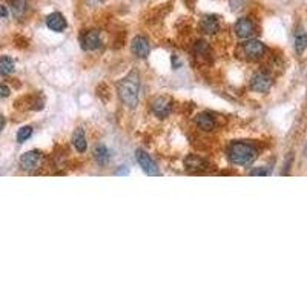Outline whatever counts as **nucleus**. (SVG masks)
Returning <instances> with one entry per match:
<instances>
[{"label":"nucleus","instance_id":"1","mask_svg":"<svg viewBox=\"0 0 307 307\" xmlns=\"http://www.w3.org/2000/svg\"><path fill=\"white\" fill-rule=\"evenodd\" d=\"M117 89H119V95H120L123 103L126 106L134 108L138 103V92H140V77H138V74L134 71L129 75H126L123 80L119 82Z\"/></svg>","mask_w":307,"mask_h":307},{"label":"nucleus","instance_id":"2","mask_svg":"<svg viewBox=\"0 0 307 307\" xmlns=\"http://www.w3.org/2000/svg\"><path fill=\"white\" fill-rule=\"evenodd\" d=\"M257 149H255L252 144L244 143V141H234L229 149H227V157L234 165L238 166H244V165H250L257 159Z\"/></svg>","mask_w":307,"mask_h":307},{"label":"nucleus","instance_id":"3","mask_svg":"<svg viewBox=\"0 0 307 307\" xmlns=\"http://www.w3.org/2000/svg\"><path fill=\"white\" fill-rule=\"evenodd\" d=\"M42 152L40 150H29L26 154H23V156L20 157V168L31 172V171H35L40 163H42Z\"/></svg>","mask_w":307,"mask_h":307},{"label":"nucleus","instance_id":"4","mask_svg":"<svg viewBox=\"0 0 307 307\" xmlns=\"http://www.w3.org/2000/svg\"><path fill=\"white\" fill-rule=\"evenodd\" d=\"M243 53L247 59H253L257 60L260 57L264 56L266 53V46L260 42V40H249L243 45Z\"/></svg>","mask_w":307,"mask_h":307},{"label":"nucleus","instance_id":"5","mask_svg":"<svg viewBox=\"0 0 307 307\" xmlns=\"http://www.w3.org/2000/svg\"><path fill=\"white\" fill-rule=\"evenodd\" d=\"M135 159H137L138 165L141 166V169H143L147 175H160V171H159L156 162H154V160L149 157V154H146L144 150L138 149L137 154H135Z\"/></svg>","mask_w":307,"mask_h":307},{"label":"nucleus","instance_id":"6","mask_svg":"<svg viewBox=\"0 0 307 307\" xmlns=\"http://www.w3.org/2000/svg\"><path fill=\"white\" fill-rule=\"evenodd\" d=\"M152 111L159 119H166L172 111V101L168 97H157L152 101Z\"/></svg>","mask_w":307,"mask_h":307},{"label":"nucleus","instance_id":"7","mask_svg":"<svg viewBox=\"0 0 307 307\" xmlns=\"http://www.w3.org/2000/svg\"><path fill=\"white\" fill-rule=\"evenodd\" d=\"M250 88L255 92H267L272 88V79L266 72H257L250 80Z\"/></svg>","mask_w":307,"mask_h":307},{"label":"nucleus","instance_id":"8","mask_svg":"<svg viewBox=\"0 0 307 307\" xmlns=\"http://www.w3.org/2000/svg\"><path fill=\"white\" fill-rule=\"evenodd\" d=\"M80 46L85 51H95L101 46V39L98 31H88L80 37Z\"/></svg>","mask_w":307,"mask_h":307},{"label":"nucleus","instance_id":"9","mask_svg":"<svg viewBox=\"0 0 307 307\" xmlns=\"http://www.w3.org/2000/svg\"><path fill=\"white\" fill-rule=\"evenodd\" d=\"M234 31H235V34H237L240 39H249V37H252L253 32H255V25H253V22H252L250 19L243 17V19H238V20H237V23H235V26H234Z\"/></svg>","mask_w":307,"mask_h":307},{"label":"nucleus","instance_id":"10","mask_svg":"<svg viewBox=\"0 0 307 307\" xmlns=\"http://www.w3.org/2000/svg\"><path fill=\"white\" fill-rule=\"evenodd\" d=\"M131 51L138 59H144V57H147L150 48H149L147 40L143 35H137V37H134V40L131 43Z\"/></svg>","mask_w":307,"mask_h":307},{"label":"nucleus","instance_id":"11","mask_svg":"<svg viewBox=\"0 0 307 307\" xmlns=\"http://www.w3.org/2000/svg\"><path fill=\"white\" fill-rule=\"evenodd\" d=\"M46 25L51 31L54 32H63L68 26L66 19L60 14V13H53L46 17Z\"/></svg>","mask_w":307,"mask_h":307},{"label":"nucleus","instance_id":"12","mask_svg":"<svg viewBox=\"0 0 307 307\" xmlns=\"http://www.w3.org/2000/svg\"><path fill=\"white\" fill-rule=\"evenodd\" d=\"M200 29L204 34H215L220 29V22L217 16H204L200 22Z\"/></svg>","mask_w":307,"mask_h":307},{"label":"nucleus","instance_id":"13","mask_svg":"<svg viewBox=\"0 0 307 307\" xmlns=\"http://www.w3.org/2000/svg\"><path fill=\"white\" fill-rule=\"evenodd\" d=\"M197 126L201 129V131H206V132H211L214 128H215V120L211 114L204 112V114H200L197 117Z\"/></svg>","mask_w":307,"mask_h":307},{"label":"nucleus","instance_id":"14","mask_svg":"<svg viewBox=\"0 0 307 307\" xmlns=\"http://www.w3.org/2000/svg\"><path fill=\"white\" fill-rule=\"evenodd\" d=\"M184 166H186L187 171L195 172V171H200V169L206 168V162H204L203 159H200V157H197V156H189L184 160Z\"/></svg>","mask_w":307,"mask_h":307},{"label":"nucleus","instance_id":"15","mask_svg":"<svg viewBox=\"0 0 307 307\" xmlns=\"http://www.w3.org/2000/svg\"><path fill=\"white\" fill-rule=\"evenodd\" d=\"M72 143H74V146H75V149H77L79 152H85V150H86L88 143H86V137H85V132H83L82 128H77V129H75V132H74V135H72Z\"/></svg>","mask_w":307,"mask_h":307},{"label":"nucleus","instance_id":"16","mask_svg":"<svg viewBox=\"0 0 307 307\" xmlns=\"http://www.w3.org/2000/svg\"><path fill=\"white\" fill-rule=\"evenodd\" d=\"M307 49V32L304 29H298L295 34V51L298 54H302Z\"/></svg>","mask_w":307,"mask_h":307},{"label":"nucleus","instance_id":"17","mask_svg":"<svg viewBox=\"0 0 307 307\" xmlns=\"http://www.w3.org/2000/svg\"><path fill=\"white\" fill-rule=\"evenodd\" d=\"M14 62L10 57H0V75H10L14 72Z\"/></svg>","mask_w":307,"mask_h":307},{"label":"nucleus","instance_id":"18","mask_svg":"<svg viewBox=\"0 0 307 307\" xmlns=\"http://www.w3.org/2000/svg\"><path fill=\"white\" fill-rule=\"evenodd\" d=\"M95 160L98 162V165H106L109 160V150L105 146H97L95 149Z\"/></svg>","mask_w":307,"mask_h":307},{"label":"nucleus","instance_id":"19","mask_svg":"<svg viewBox=\"0 0 307 307\" xmlns=\"http://www.w3.org/2000/svg\"><path fill=\"white\" fill-rule=\"evenodd\" d=\"M11 8H13V14L16 17H22L26 10V0H13Z\"/></svg>","mask_w":307,"mask_h":307},{"label":"nucleus","instance_id":"20","mask_svg":"<svg viewBox=\"0 0 307 307\" xmlns=\"http://www.w3.org/2000/svg\"><path fill=\"white\" fill-rule=\"evenodd\" d=\"M31 135H32V128H31V126H23V128H20L19 132H17V141H19V143H23V141H26Z\"/></svg>","mask_w":307,"mask_h":307},{"label":"nucleus","instance_id":"21","mask_svg":"<svg viewBox=\"0 0 307 307\" xmlns=\"http://www.w3.org/2000/svg\"><path fill=\"white\" fill-rule=\"evenodd\" d=\"M195 51H197V54H198V56L204 57V56H206V54L209 53V46H208L206 42H197V45H195Z\"/></svg>","mask_w":307,"mask_h":307},{"label":"nucleus","instance_id":"22","mask_svg":"<svg viewBox=\"0 0 307 307\" xmlns=\"http://www.w3.org/2000/svg\"><path fill=\"white\" fill-rule=\"evenodd\" d=\"M250 175H263V177H266V175H271V171H267V169H253L250 172Z\"/></svg>","mask_w":307,"mask_h":307},{"label":"nucleus","instance_id":"23","mask_svg":"<svg viewBox=\"0 0 307 307\" xmlns=\"http://www.w3.org/2000/svg\"><path fill=\"white\" fill-rule=\"evenodd\" d=\"M10 94H11L10 88H8L7 85H2V83H0V97H8Z\"/></svg>","mask_w":307,"mask_h":307},{"label":"nucleus","instance_id":"24","mask_svg":"<svg viewBox=\"0 0 307 307\" xmlns=\"http://www.w3.org/2000/svg\"><path fill=\"white\" fill-rule=\"evenodd\" d=\"M5 17H8V8L0 5V19H5Z\"/></svg>","mask_w":307,"mask_h":307},{"label":"nucleus","instance_id":"25","mask_svg":"<svg viewBox=\"0 0 307 307\" xmlns=\"http://www.w3.org/2000/svg\"><path fill=\"white\" fill-rule=\"evenodd\" d=\"M4 126H5V117H4L2 114H0V131L4 129Z\"/></svg>","mask_w":307,"mask_h":307}]
</instances>
